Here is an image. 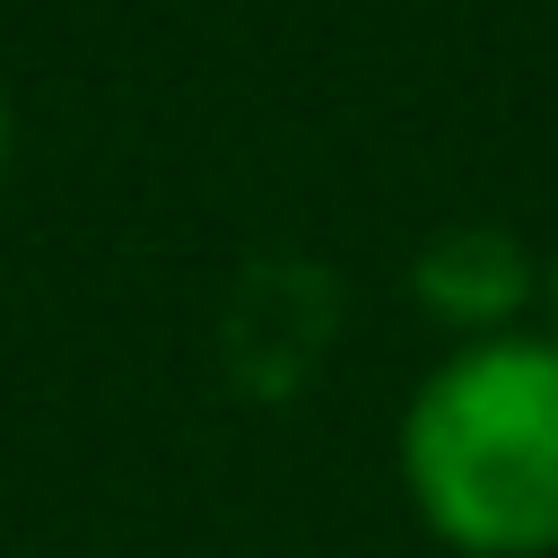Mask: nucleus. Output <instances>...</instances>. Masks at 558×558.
Instances as JSON below:
<instances>
[{
	"label": "nucleus",
	"instance_id": "obj_3",
	"mask_svg": "<svg viewBox=\"0 0 558 558\" xmlns=\"http://www.w3.org/2000/svg\"><path fill=\"white\" fill-rule=\"evenodd\" d=\"M541 314H549V340H558V253H549V270H541Z\"/></svg>",
	"mask_w": 558,
	"mask_h": 558
},
{
	"label": "nucleus",
	"instance_id": "obj_2",
	"mask_svg": "<svg viewBox=\"0 0 558 558\" xmlns=\"http://www.w3.org/2000/svg\"><path fill=\"white\" fill-rule=\"evenodd\" d=\"M410 288L471 340L514 331L523 305H541V262L506 235V227H445L427 235V253L410 262Z\"/></svg>",
	"mask_w": 558,
	"mask_h": 558
},
{
	"label": "nucleus",
	"instance_id": "obj_1",
	"mask_svg": "<svg viewBox=\"0 0 558 558\" xmlns=\"http://www.w3.org/2000/svg\"><path fill=\"white\" fill-rule=\"evenodd\" d=\"M401 488L462 558H558V340H462L401 410Z\"/></svg>",
	"mask_w": 558,
	"mask_h": 558
},
{
	"label": "nucleus",
	"instance_id": "obj_4",
	"mask_svg": "<svg viewBox=\"0 0 558 558\" xmlns=\"http://www.w3.org/2000/svg\"><path fill=\"white\" fill-rule=\"evenodd\" d=\"M0 174H9V96H0Z\"/></svg>",
	"mask_w": 558,
	"mask_h": 558
}]
</instances>
